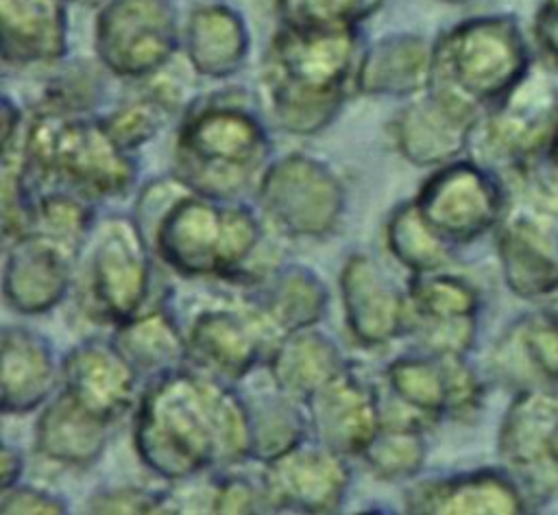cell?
<instances>
[{
	"mask_svg": "<svg viewBox=\"0 0 558 515\" xmlns=\"http://www.w3.org/2000/svg\"><path fill=\"white\" fill-rule=\"evenodd\" d=\"M133 445L159 478L181 482L251 458L246 399L192 364L148 380L135 404Z\"/></svg>",
	"mask_w": 558,
	"mask_h": 515,
	"instance_id": "6da1fadb",
	"label": "cell"
},
{
	"mask_svg": "<svg viewBox=\"0 0 558 515\" xmlns=\"http://www.w3.org/2000/svg\"><path fill=\"white\" fill-rule=\"evenodd\" d=\"M133 218L153 253L183 277L238 279L262 244L248 205L201 194L174 172L142 188Z\"/></svg>",
	"mask_w": 558,
	"mask_h": 515,
	"instance_id": "7a4b0ae2",
	"label": "cell"
},
{
	"mask_svg": "<svg viewBox=\"0 0 558 515\" xmlns=\"http://www.w3.org/2000/svg\"><path fill=\"white\" fill-rule=\"evenodd\" d=\"M362 48L360 28L279 24L259 68L264 113L290 135L320 133L355 92Z\"/></svg>",
	"mask_w": 558,
	"mask_h": 515,
	"instance_id": "3957f363",
	"label": "cell"
},
{
	"mask_svg": "<svg viewBox=\"0 0 558 515\" xmlns=\"http://www.w3.org/2000/svg\"><path fill=\"white\" fill-rule=\"evenodd\" d=\"M229 87L192 100L174 135V175L201 194L235 201L268 168L270 137L259 100Z\"/></svg>",
	"mask_w": 558,
	"mask_h": 515,
	"instance_id": "277c9868",
	"label": "cell"
},
{
	"mask_svg": "<svg viewBox=\"0 0 558 515\" xmlns=\"http://www.w3.org/2000/svg\"><path fill=\"white\" fill-rule=\"evenodd\" d=\"M22 153L33 194L68 190L98 203L126 194L137 177L131 153L113 142L94 111L35 105L26 118Z\"/></svg>",
	"mask_w": 558,
	"mask_h": 515,
	"instance_id": "5b68a950",
	"label": "cell"
},
{
	"mask_svg": "<svg viewBox=\"0 0 558 515\" xmlns=\"http://www.w3.org/2000/svg\"><path fill=\"white\" fill-rule=\"evenodd\" d=\"M506 207L495 229L506 286L525 299L558 290V166L541 159L508 172Z\"/></svg>",
	"mask_w": 558,
	"mask_h": 515,
	"instance_id": "8992f818",
	"label": "cell"
},
{
	"mask_svg": "<svg viewBox=\"0 0 558 515\" xmlns=\"http://www.w3.org/2000/svg\"><path fill=\"white\" fill-rule=\"evenodd\" d=\"M527 72V46L512 17H469L434 41L429 89L484 113Z\"/></svg>",
	"mask_w": 558,
	"mask_h": 515,
	"instance_id": "52a82bcc",
	"label": "cell"
},
{
	"mask_svg": "<svg viewBox=\"0 0 558 515\" xmlns=\"http://www.w3.org/2000/svg\"><path fill=\"white\" fill-rule=\"evenodd\" d=\"M76 268L78 299L92 321L118 327L144 310L153 286V249L133 216L98 220Z\"/></svg>",
	"mask_w": 558,
	"mask_h": 515,
	"instance_id": "ba28073f",
	"label": "cell"
},
{
	"mask_svg": "<svg viewBox=\"0 0 558 515\" xmlns=\"http://www.w3.org/2000/svg\"><path fill=\"white\" fill-rule=\"evenodd\" d=\"M255 192L266 223L281 236L296 240H318L333 233L347 205L340 177L323 159L307 153L272 159Z\"/></svg>",
	"mask_w": 558,
	"mask_h": 515,
	"instance_id": "9c48e42d",
	"label": "cell"
},
{
	"mask_svg": "<svg viewBox=\"0 0 558 515\" xmlns=\"http://www.w3.org/2000/svg\"><path fill=\"white\" fill-rule=\"evenodd\" d=\"M558 129V92L541 74L527 72L499 103L488 107L471 135L473 159L514 172L551 146Z\"/></svg>",
	"mask_w": 558,
	"mask_h": 515,
	"instance_id": "30bf717a",
	"label": "cell"
},
{
	"mask_svg": "<svg viewBox=\"0 0 558 515\" xmlns=\"http://www.w3.org/2000/svg\"><path fill=\"white\" fill-rule=\"evenodd\" d=\"M179 44L174 0H107L96 15V59L118 79L144 81L159 74Z\"/></svg>",
	"mask_w": 558,
	"mask_h": 515,
	"instance_id": "8fae6325",
	"label": "cell"
},
{
	"mask_svg": "<svg viewBox=\"0 0 558 515\" xmlns=\"http://www.w3.org/2000/svg\"><path fill=\"white\" fill-rule=\"evenodd\" d=\"M506 196V183L488 166L458 157L436 166L414 203L423 220L456 249L497 229Z\"/></svg>",
	"mask_w": 558,
	"mask_h": 515,
	"instance_id": "7c38bea8",
	"label": "cell"
},
{
	"mask_svg": "<svg viewBox=\"0 0 558 515\" xmlns=\"http://www.w3.org/2000/svg\"><path fill=\"white\" fill-rule=\"evenodd\" d=\"M558 430V391L530 388L514 393L497 436L506 469L521 484L527 504L547 502L558 491V463L551 439Z\"/></svg>",
	"mask_w": 558,
	"mask_h": 515,
	"instance_id": "4fadbf2b",
	"label": "cell"
},
{
	"mask_svg": "<svg viewBox=\"0 0 558 515\" xmlns=\"http://www.w3.org/2000/svg\"><path fill=\"white\" fill-rule=\"evenodd\" d=\"M386 384L395 399L427 423L440 419L469 421L484 402V384L466 356L405 354L386 367Z\"/></svg>",
	"mask_w": 558,
	"mask_h": 515,
	"instance_id": "5bb4252c",
	"label": "cell"
},
{
	"mask_svg": "<svg viewBox=\"0 0 558 515\" xmlns=\"http://www.w3.org/2000/svg\"><path fill=\"white\" fill-rule=\"evenodd\" d=\"M408 325L418 351L466 356L477 336L480 295L473 284L449 273L412 275L405 288Z\"/></svg>",
	"mask_w": 558,
	"mask_h": 515,
	"instance_id": "9a60e30c",
	"label": "cell"
},
{
	"mask_svg": "<svg viewBox=\"0 0 558 515\" xmlns=\"http://www.w3.org/2000/svg\"><path fill=\"white\" fill-rule=\"evenodd\" d=\"M262 465L259 484L270 511L336 513L351 484L347 458L316 439H303Z\"/></svg>",
	"mask_w": 558,
	"mask_h": 515,
	"instance_id": "2e32d148",
	"label": "cell"
},
{
	"mask_svg": "<svg viewBox=\"0 0 558 515\" xmlns=\"http://www.w3.org/2000/svg\"><path fill=\"white\" fill-rule=\"evenodd\" d=\"M187 364L235 384L268 358L277 336L264 316L244 308H205L185 330Z\"/></svg>",
	"mask_w": 558,
	"mask_h": 515,
	"instance_id": "e0dca14e",
	"label": "cell"
},
{
	"mask_svg": "<svg viewBox=\"0 0 558 515\" xmlns=\"http://www.w3.org/2000/svg\"><path fill=\"white\" fill-rule=\"evenodd\" d=\"M480 116V111L427 87L405 98L388 131L397 153L412 166H442L469 148Z\"/></svg>",
	"mask_w": 558,
	"mask_h": 515,
	"instance_id": "ac0fdd59",
	"label": "cell"
},
{
	"mask_svg": "<svg viewBox=\"0 0 558 515\" xmlns=\"http://www.w3.org/2000/svg\"><path fill=\"white\" fill-rule=\"evenodd\" d=\"M303 404L312 436L344 458H360L384 423L379 393L349 364Z\"/></svg>",
	"mask_w": 558,
	"mask_h": 515,
	"instance_id": "d6986e66",
	"label": "cell"
},
{
	"mask_svg": "<svg viewBox=\"0 0 558 515\" xmlns=\"http://www.w3.org/2000/svg\"><path fill=\"white\" fill-rule=\"evenodd\" d=\"M78 264V253L61 242L26 231L13 238L4 253L2 295L17 314H44L68 295Z\"/></svg>",
	"mask_w": 558,
	"mask_h": 515,
	"instance_id": "ffe728a7",
	"label": "cell"
},
{
	"mask_svg": "<svg viewBox=\"0 0 558 515\" xmlns=\"http://www.w3.org/2000/svg\"><path fill=\"white\" fill-rule=\"evenodd\" d=\"M344 323L362 347H384L405 334L408 295L366 253H353L340 271Z\"/></svg>",
	"mask_w": 558,
	"mask_h": 515,
	"instance_id": "44dd1931",
	"label": "cell"
},
{
	"mask_svg": "<svg viewBox=\"0 0 558 515\" xmlns=\"http://www.w3.org/2000/svg\"><path fill=\"white\" fill-rule=\"evenodd\" d=\"M140 373L105 338L76 343L61 360V388L94 417L113 423L137 404Z\"/></svg>",
	"mask_w": 558,
	"mask_h": 515,
	"instance_id": "7402d4cb",
	"label": "cell"
},
{
	"mask_svg": "<svg viewBox=\"0 0 558 515\" xmlns=\"http://www.w3.org/2000/svg\"><path fill=\"white\" fill-rule=\"evenodd\" d=\"M527 508V498L508 469H475L432 478L405 493V511L423 515H512Z\"/></svg>",
	"mask_w": 558,
	"mask_h": 515,
	"instance_id": "603a6c76",
	"label": "cell"
},
{
	"mask_svg": "<svg viewBox=\"0 0 558 515\" xmlns=\"http://www.w3.org/2000/svg\"><path fill=\"white\" fill-rule=\"evenodd\" d=\"M488 364L495 380L514 393L558 391V312L536 310L510 323L497 338Z\"/></svg>",
	"mask_w": 558,
	"mask_h": 515,
	"instance_id": "cb8c5ba5",
	"label": "cell"
},
{
	"mask_svg": "<svg viewBox=\"0 0 558 515\" xmlns=\"http://www.w3.org/2000/svg\"><path fill=\"white\" fill-rule=\"evenodd\" d=\"M61 378L52 345L24 325L2 327L0 406L4 415H26L44 406Z\"/></svg>",
	"mask_w": 558,
	"mask_h": 515,
	"instance_id": "d4e9b609",
	"label": "cell"
},
{
	"mask_svg": "<svg viewBox=\"0 0 558 515\" xmlns=\"http://www.w3.org/2000/svg\"><path fill=\"white\" fill-rule=\"evenodd\" d=\"M65 0H0L2 61L7 65H50L68 52Z\"/></svg>",
	"mask_w": 558,
	"mask_h": 515,
	"instance_id": "484cf974",
	"label": "cell"
},
{
	"mask_svg": "<svg viewBox=\"0 0 558 515\" xmlns=\"http://www.w3.org/2000/svg\"><path fill=\"white\" fill-rule=\"evenodd\" d=\"M432 46L414 33H388L362 48L355 92L364 96L410 98L429 87Z\"/></svg>",
	"mask_w": 558,
	"mask_h": 515,
	"instance_id": "4316f807",
	"label": "cell"
},
{
	"mask_svg": "<svg viewBox=\"0 0 558 515\" xmlns=\"http://www.w3.org/2000/svg\"><path fill=\"white\" fill-rule=\"evenodd\" d=\"M183 44L194 72L220 81L246 63L251 33L238 9L222 0H207L192 9L183 28Z\"/></svg>",
	"mask_w": 558,
	"mask_h": 515,
	"instance_id": "83f0119b",
	"label": "cell"
},
{
	"mask_svg": "<svg viewBox=\"0 0 558 515\" xmlns=\"http://www.w3.org/2000/svg\"><path fill=\"white\" fill-rule=\"evenodd\" d=\"M248 303L279 338L294 330L314 327L325 316L329 290L316 271L292 262L264 273Z\"/></svg>",
	"mask_w": 558,
	"mask_h": 515,
	"instance_id": "f1b7e54d",
	"label": "cell"
},
{
	"mask_svg": "<svg viewBox=\"0 0 558 515\" xmlns=\"http://www.w3.org/2000/svg\"><path fill=\"white\" fill-rule=\"evenodd\" d=\"M347 364L336 340L316 325L279 336L266 358L272 386L299 402L314 395Z\"/></svg>",
	"mask_w": 558,
	"mask_h": 515,
	"instance_id": "f546056e",
	"label": "cell"
},
{
	"mask_svg": "<svg viewBox=\"0 0 558 515\" xmlns=\"http://www.w3.org/2000/svg\"><path fill=\"white\" fill-rule=\"evenodd\" d=\"M109 426L59 388L39 412L35 447L50 463L83 469L94 465L105 452Z\"/></svg>",
	"mask_w": 558,
	"mask_h": 515,
	"instance_id": "4dcf8cb0",
	"label": "cell"
},
{
	"mask_svg": "<svg viewBox=\"0 0 558 515\" xmlns=\"http://www.w3.org/2000/svg\"><path fill=\"white\" fill-rule=\"evenodd\" d=\"M113 343L135 367L140 378H157L187 364L185 332L166 308H144L113 327Z\"/></svg>",
	"mask_w": 558,
	"mask_h": 515,
	"instance_id": "1f68e13d",
	"label": "cell"
},
{
	"mask_svg": "<svg viewBox=\"0 0 558 515\" xmlns=\"http://www.w3.org/2000/svg\"><path fill=\"white\" fill-rule=\"evenodd\" d=\"M179 105L181 94L177 85L172 87L166 81H157L148 83L100 118L113 142L126 153H133L166 129Z\"/></svg>",
	"mask_w": 558,
	"mask_h": 515,
	"instance_id": "d6a6232c",
	"label": "cell"
},
{
	"mask_svg": "<svg viewBox=\"0 0 558 515\" xmlns=\"http://www.w3.org/2000/svg\"><path fill=\"white\" fill-rule=\"evenodd\" d=\"M384 236L390 255L412 275L440 271L453 260V247L423 220L414 199L390 212Z\"/></svg>",
	"mask_w": 558,
	"mask_h": 515,
	"instance_id": "836d02e7",
	"label": "cell"
},
{
	"mask_svg": "<svg viewBox=\"0 0 558 515\" xmlns=\"http://www.w3.org/2000/svg\"><path fill=\"white\" fill-rule=\"evenodd\" d=\"M294 397L275 388L255 399H246L251 421V458L266 463L301 443L310 428L305 410Z\"/></svg>",
	"mask_w": 558,
	"mask_h": 515,
	"instance_id": "e575fe53",
	"label": "cell"
},
{
	"mask_svg": "<svg viewBox=\"0 0 558 515\" xmlns=\"http://www.w3.org/2000/svg\"><path fill=\"white\" fill-rule=\"evenodd\" d=\"M425 428V423L414 419L384 417L377 436L360 458L379 480H410L421 471L427 458Z\"/></svg>",
	"mask_w": 558,
	"mask_h": 515,
	"instance_id": "d590c367",
	"label": "cell"
},
{
	"mask_svg": "<svg viewBox=\"0 0 558 515\" xmlns=\"http://www.w3.org/2000/svg\"><path fill=\"white\" fill-rule=\"evenodd\" d=\"M94 205V201L68 190L35 192L26 231L48 236L81 255L96 225Z\"/></svg>",
	"mask_w": 558,
	"mask_h": 515,
	"instance_id": "8d00e7d4",
	"label": "cell"
},
{
	"mask_svg": "<svg viewBox=\"0 0 558 515\" xmlns=\"http://www.w3.org/2000/svg\"><path fill=\"white\" fill-rule=\"evenodd\" d=\"M386 0H275L279 24L305 28H360Z\"/></svg>",
	"mask_w": 558,
	"mask_h": 515,
	"instance_id": "74e56055",
	"label": "cell"
},
{
	"mask_svg": "<svg viewBox=\"0 0 558 515\" xmlns=\"http://www.w3.org/2000/svg\"><path fill=\"white\" fill-rule=\"evenodd\" d=\"M100 94L98 72L89 63H74L63 70L50 85L44 89L37 105L59 107L68 111H94Z\"/></svg>",
	"mask_w": 558,
	"mask_h": 515,
	"instance_id": "f35d334b",
	"label": "cell"
},
{
	"mask_svg": "<svg viewBox=\"0 0 558 515\" xmlns=\"http://www.w3.org/2000/svg\"><path fill=\"white\" fill-rule=\"evenodd\" d=\"M85 508L89 513H174L170 495L137 487H113L94 493Z\"/></svg>",
	"mask_w": 558,
	"mask_h": 515,
	"instance_id": "ab89813d",
	"label": "cell"
},
{
	"mask_svg": "<svg viewBox=\"0 0 558 515\" xmlns=\"http://www.w3.org/2000/svg\"><path fill=\"white\" fill-rule=\"evenodd\" d=\"M262 508H266L262 484L235 474H225L209 500L211 513H259Z\"/></svg>",
	"mask_w": 558,
	"mask_h": 515,
	"instance_id": "60d3db41",
	"label": "cell"
},
{
	"mask_svg": "<svg viewBox=\"0 0 558 515\" xmlns=\"http://www.w3.org/2000/svg\"><path fill=\"white\" fill-rule=\"evenodd\" d=\"M0 513L4 515H61L68 513V502L48 491L33 484H13L0 495Z\"/></svg>",
	"mask_w": 558,
	"mask_h": 515,
	"instance_id": "b9f144b4",
	"label": "cell"
},
{
	"mask_svg": "<svg viewBox=\"0 0 558 515\" xmlns=\"http://www.w3.org/2000/svg\"><path fill=\"white\" fill-rule=\"evenodd\" d=\"M536 39L545 55L558 65V0H543L536 15Z\"/></svg>",
	"mask_w": 558,
	"mask_h": 515,
	"instance_id": "7bdbcfd3",
	"label": "cell"
},
{
	"mask_svg": "<svg viewBox=\"0 0 558 515\" xmlns=\"http://www.w3.org/2000/svg\"><path fill=\"white\" fill-rule=\"evenodd\" d=\"M24 471V456L17 447L4 443L0 452V491L20 482Z\"/></svg>",
	"mask_w": 558,
	"mask_h": 515,
	"instance_id": "ee69618b",
	"label": "cell"
},
{
	"mask_svg": "<svg viewBox=\"0 0 558 515\" xmlns=\"http://www.w3.org/2000/svg\"><path fill=\"white\" fill-rule=\"evenodd\" d=\"M549 157L554 159V164L558 166V129L554 133V140H551V146H549Z\"/></svg>",
	"mask_w": 558,
	"mask_h": 515,
	"instance_id": "f6af8a7d",
	"label": "cell"
},
{
	"mask_svg": "<svg viewBox=\"0 0 558 515\" xmlns=\"http://www.w3.org/2000/svg\"><path fill=\"white\" fill-rule=\"evenodd\" d=\"M551 456H554V460L558 463V430H556V434H554V439H551Z\"/></svg>",
	"mask_w": 558,
	"mask_h": 515,
	"instance_id": "bcb514c9",
	"label": "cell"
},
{
	"mask_svg": "<svg viewBox=\"0 0 558 515\" xmlns=\"http://www.w3.org/2000/svg\"><path fill=\"white\" fill-rule=\"evenodd\" d=\"M442 2H451V4H466V2H475V0H442Z\"/></svg>",
	"mask_w": 558,
	"mask_h": 515,
	"instance_id": "7dc6e473",
	"label": "cell"
},
{
	"mask_svg": "<svg viewBox=\"0 0 558 515\" xmlns=\"http://www.w3.org/2000/svg\"><path fill=\"white\" fill-rule=\"evenodd\" d=\"M65 2H81V0H65Z\"/></svg>",
	"mask_w": 558,
	"mask_h": 515,
	"instance_id": "c3c4849f",
	"label": "cell"
}]
</instances>
